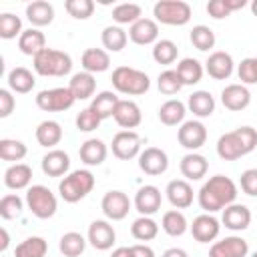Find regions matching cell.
I'll return each instance as SVG.
<instances>
[{"instance_id": "obj_1", "label": "cell", "mask_w": 257, "mask_h": 257, "mask_svg": "<svg viewBox=\"0 0 257 257\" xmlns=\"http://www.w3.org/2000/svg\"><path fill=\"white\" fill-rule=\"evenodd\" d=\"M235 199H237V185L225 175L211 177L199 189V205L205 213L223 211L225 207L235 203Z\"/></svg>"}, {"instance_id": "obj_2", "label": "cell", "mask_w": 257, "mask_h": 257, "mask_svg": "<svg viewBox=\"0 0 257 257\" xmlns=\"http://www.w3.org/2000/svg\"><path fill=\"white\" fill-rule=\"evenodd\" d=\"M257 147V131L253 126H239L231 133H225L217 141V155L223 161H237Z\"/></svg>"}, {"instance_id": "obj_3", "label": "cell", "mask_w": 257, "mask_h": 257, "mask_svg": "<svg viewBox=\"0 0 257 257\" xmlns=\"http://www.w3.org/2000/svg\"><path fill=\"white\" fill-rule=\"evenodd\" d=\"M110 82H112L116 92H122V94H128V96L145 94L151 86V80H149L147 72H143L139 68H133V66H116L112 70Z\"/></svg>"}, {"instance_id": "obj_4", "label": "cell", "mask_w": 257, "mask_h": 257, "mask_svg": "<svg viewBox=\"0 0 257 257\" xmlns=\"http://www.w3.org/2000/svg\"><path fill=\"white\" fill-rule=\"evenodd\" d=\"M34 72L40 76H66L72 70V58L56 48H44L32 58Z\"/></svg>"}, {"instance_id": "obj_5", "label": "cell", "mask_w": 257, "mask_h": 257, "mask_svg": "<svg viewBox=\"0 0 257 257\" xmlns=\"http://www.w3.org/2000/svg\"><path fill=\"white\" fill-rule=\"evenodd\" d=\"M94 175L88 169H78L64 175V179L58 183V193L66 203H78L94 189Z\"/></svg>"}, {"instance_id": "obj_6", "label": "cell", "mask_w": 257, "mask_h": 257, "mask_svg": "<svg viewBox=\"0 0 257 257\" xmlns=\"http://www.w3.org/2000/svg\"><path fill=\"white\" fill-rule=\"evenodd\" d=\"M26 207L28 211L38 217V219H50L56 209H58V201L54 197V193L44 187V185H32L26 191Z\"/></svg>"}, {"instance_id": "obj_7", "label": "cell", "mask_w": 257, "mask_h": 257, "mask_svg": "<svg viewBox=\"0 0 257 257\" xmlns=\"http://www.w3.org/2000/svg\"><path fill=\"white\" fill-rule=\"evenodd\" d=\"M191 6L183 0H159L153 6V16L157 22L167 26H183L191 20Z\"/></svg>"}, {"instance_id": "obj_8", "label": "cell", "mask_w": 257, "mask_h": 257, "mask_svg": "<svg viewBox=\"0 0 257 257\" xmlns=\"http://www.w3.org/2000/svg\"><path fill=\"white\" fill-rule=\"evenodd\" d=\"M76 102L74 94L68 86H56V88H44L36 94V106L44 112H64Z\"/></svg>"}, {"instance_id": "obj_9", "label": "cell", "mask_w": 257, "mask_h": 257, "mask_svg": "<svg viewBox=\"0 0 257 257\" xmlns=\"http://www.w3.org/2000/svg\"><path fill=\"white\" fill-rule=\"evenodd\" d=\"M141 145H143V141L135 131H118L112 137L110 149H112V155L116 159L131 161V159L141 155Z\"/></svg>"}, {"instance_id": "obj_10", "label": "cell", "mask_w": 257, "mask_h": 257, "mask_svg": "<svg viewBox=\"0 0 257 257\" xmlns=\"http://www.w3.org/2000/svg\"><path fill=\"white\" fill-rule=\"evenodd\" d=\"M177 139H179L181 147L195 153L197 149H201L207 143V128L201 120H185L177 133Z\"/></svg>"}, {"instance_id": "obj_11", "label": "cell", "mask_w": 257, "mask_h": 257, "mask_svg": "<svg viewBox=\"0 0 257 257\" xmlns=\"http://www.w3.org/2000/svg\"><path fill=\"white\" fill-rule=\"evenodd\" d=\"M100 209L110 221H120L131 211V199L122 191H108L100 201Z\"/></svg>"}, {"instance_id": "obj_12", "label": "cell", "mask_w": 257, "mask_h": 257, "mask_svg": "<svg viewBox=\"0 0 257 257\" xmlns=\"http://www.w3.org/2000/svg\"><path fill=\"white\" fill-rule=\"evenodd\" d=\"M139 167L143 173L151 175V177H157V175H163L169 167V157L163 149L159 147H147L145 151H141L139 155Z\"/></svg>"}, {"instance_id": "obj_13", "label": "cell", "mask_w": 257, "mask_h": 257, "mask_svg": "<svg viewBox=\"0 0 257 257\" xmlns=\"http://www.w3.org/2000/svg\"><path fill=\"white\" fill-rule=\"evenodd\" d=\"M86 237H88V243H90L94 249H98V251L110 249V247L114 245V241H116L114 227H112L108 221H104V219L92 221L90 227H88V235H86Z\"/></svg>"}, {"instance_id": "obj_14", "label": "cell", "mask_w": 257, "mask_h": 257, "mask_svg": "<svg viewBox=\"0 0 257 257\" xmlns=\"http://www.w3.org/2000/svg\"><path fill=\"white\" fill-rule=\"evenodd\" d=\"M233 68H235V62L231 58L229 52L225 50H215L209 54L207 62H205V70L211 78L215 80H227L231 74H233Z\"/></svg>"}, {"instance_id": "obj_15", "label": "cell", "mask_w": 257, "mask_h": 257, "mask_svg": "<svg viewBox=\"0 0 257 257\" xmlns=\"http://www.w3.org/2000/svg\"><path fill=\"white\" fill-rule=\"evenodd\" d=\"M247 253H249L247 241L237 235L215 241L209 249V257H247Z\"/></svg>"}, {"instance_id": "obj_16", "label": "cell", "mask_w": 257, "mask_h": 257, "mask_svg": "<svg viewBox=\"0 0 257 257\" xmlns=\"http://www.w3.org/2000/svg\"><path fill=\"white\" fill-rule=\"evenodd\" d=\"M219 231H221V225H219V221L211 213H203V215H199V217L193 219L191 235L199 243H211V241H215L217 235H219Z\"/></svg>"}, {"instance_id": "obj_17", "label": "cell", "mask_w": 257, "mask_h": 257, "mask_svg": "<svg viewBox=\"0 0 257 257\" xmlns=\"http://www.w3.org/2000/svg\"><path fill=\"white\" fill-rule=\"evenodd\" d=\"M161 203H163V197L155 185H145L135 195V209L145 217L155 215L161 209Z\"/></svg>"}, {"instance_id": "obj_18", "label": "cell", "mask_w": 257, "mask_h": 257, "mask_svg": "<svg viewBox=\"0 0 257 257\" xmlns=\"http://www.w3.org/2000/svg\"><path fill=\"white\" fill-rule=\"evenodd\" d=\"M221 102L227 110H233V112H239L243 108L249 106L251 102V92L247 90L245 84H227L223 90H221Z\"/></svg>"}, {"instance_id": "obj_19", "label": "cell", "mask_w": 257, "mask_h": 257, "mask_svg": "<svg viewBox=\"0 0 257 257\" xmlns=\"http://www.w3.org/2000/svg\"><path fill=\"white\" fill-rule=\"evenodd\" d=\"M112 118L116 120L118 126H122L124 131H133L141 124L143 120V112L139 108V104L135 100H118Z\"/></svg>"}, {"instance_id": "obj_20", "label": "cell", "mask_w": 257, "mask_h": 257, "mask_svg": "<svg viewBox=\"0 0 257 257\" xmlns=\"http://www.w3.org/2000/svg\"><path fill=\"white\" fill-rule=\"evenodd\" d=\"M128 38L139 46L155 44L159 38V24L151 18H141L128 28Z\"/></svg>"}, {"instance_id": "obj_21", "label": "cell", "mask_w": 257, "mask_h": 257, "mask_svg": "<svg viewBox=\"0 0 257 257\" xmlns=\"http://www.w3.org/2000/svg\"><path fill=\"white\" fill-rule=\"evenodd\" d=\"M221 221L231 231H245L251 223V211H249V207H245L241 203H231L229 207L223 209Z\"/></svg>"}, {"instance_id": "obj_22", "label": "cell", "mask_w": 257, "mask_h": 257, "mask_svg": "<svg viewBox=\"0 0 257 257\" xmlns=\"http://www.w3.org/2000/svg\"><path fill=\"white\" fill-rule=\"evenodd\" d=\"M167 199L175 209H187L193 205V187L185 179H175L167 185Z\"/></svg>"}, {"instance_id": "obj_23", "label": "cell", "mask_w": 257, "mask_h": 257, "mask_svg": "<svg viewBox=\"0 0 257 257\" xmlns=\"http://www.w3.org/2000/svg\"><path fill=\"white\" fill-rule=\"evenodd\" d=\"M179 169H181V175L185 177V181H199L207 175L209 171V163L203 155L199 153H187L181 163H179Z\"/></svg>"}, {"instance_id": "obj_24", "label": "cell", "mask_w": 257, "mask_h": 257, "mask_svg": "<svg viewBox=\"0 0 257 257\" xmlns=\"http://www.w3.org/2000/svg\"><path fill=\"white\" fill-rule=\"evenodd\" d=\"M68 169L70 157L60 149H52L42 157V173L48 177H62L68 173Z\"/></svg>"}, {"instance_id": "obj_25", "label": "cell", "mask_w": 257, "mask_h": 257, "mask_svg": "<svg viewBox=\"0 0 257 257\" xmlns=\"http://www.w3.org/2000/svg\"><path fill=\"white\" fill-rule=\"evenodd\" d=\"M32 181V169L26 163H14L4 171V185L12 191L26 189Z\"/></svg>"}, {"instance_id": "obj_26", "label": "cell", "mask_w": 257, "mask_h": 257, "mask_svg": "<svg viewBox=\"0 0 257 257\" xmlns=\"http://www.w3.org/2000/svg\"><path fill=\"white\" fill-rule=\"evenodd\" d=\"M18 48H20L22 54L34 58L38 52H42L46 48V36H44V32H40L38 28L24 30L20 34V38H18Z\"/></svg>"}, {"instance_id": "obj_27", "label": "cell", "mask_w": 257, "mask_h": 257, "mask_svg": "<svg viewBox=\"0 0 257 257\" xmlns=\"http://www.w3.org/2000/svg\"><path fill=\"white\" fill-rule=\"evenodd\" d=\"M80 62H82V68L90 74L104 72L110 68V56L102 48H86L80 56Z\"/></svg>"}, {"instance_id": "obj_28", "label": "cell", "mask_w": 257, "mask_h": 257, "mask_svg": "<svg viewBox=\"0 0 257 257\" xmlns=\"http://www.w3.org/2000/svg\"><path fill=\"white\" fill-rule=\"evenodd\" d=\"M68 88H70V92L74 94L76 100H86V98H90V96L94 94V90H96L94 74H90V72H86V70L72 74V78H70V82H68Z\"/></svg>"}, {"instance_id": "obj_29", "label": "cell", "mask_w": 257, "mask_h": 257, "mask_svg": "<svg viewBox=\"0 0 257 257\" xmlns=\"http://www.w3.org/2000/svg\"><path fill=\"white\" fill-rule=\"evenodd\" d=\"M187 108L199 116V118H207L215 112V98L209 90H195L193 94H189L187 100Z\"/></svg>"}, {"instance_id": "obj_30", "label": "cell", "mask_w": 257, "mask_h": 257, "mask_svg": "<svg viewBox=\"0 0 257 257\" xmlns=\"http://www.w3.org/2000/svg\"><path fill=\"white\" fill-rule=\"evenodd\" d=\"M78 155H80V161L84 165L96 167V165H100L106 159V145L100 139H88V141H84L80 145Z\"/></svg>"}, {"instance_id": "obj_31", "label": "cell", "mask_w": 257, "mask_h": 257, "mask_svg": "<svg viewBox=\"0 0 257 257\" xmlns=\"http://www.w3.org/2000/svg\"><path fill=\"white\" fill-rule=\"evenodd\" d=\"M26 18L32 26H46L54 20V8L46 0H34L26 6Z\"/></svg>"}, {"instance_id": "obj_32", "label": "cell", "mask_w": 257, "mask_h": 257, "mask_svg": "<svg viewBox=\"0 0 257 257\" xmlns=\"http://www.w3.org/2000/svg\"><path fill=\"white\" fill-rule=\"evenodd\" d=\"M185 114H187V106H185L181 100H177V98H169V100L163 102L161 108H159V118H161V122L167 124V126L183 124Z\"/></svg>"}, {"instance_id": "obj_33", "label": "cell", "mask_w": 257, "mask_h": 257, "mask_svg": "<svg viewBox=\"0 0 257 257\" xmlns=\"http://www.w3.org/2000/svg\"><path fill=\"white\" fill-rule=\"evenodd\" d=\"M34 84H36L34 74L24 66H16V68H12L8 72V86H10L12 92L26 94V92H30L34 88Z\"/></svg>"}, {"instance_id": "obj_34", "label": "cell", "mask_w": 257, "mask_h": 257, "mask_svg": "<svg viewBox=\"0 0 257 257\" xmlns=\"http://www.w3.org/2000/svg\"><path fill=\"white\" fill-rule=\"evenodd\" d=\"M36 141L40 147L52 149L62 141V126L56 120H42L36 126Z\"/></svg>"}, {"instance_id": "obj_35", "label": "cell", "mask_w": 257, "mask_h": 257, "mask_svg": "<svg viewBox=\"0 0 257 257\" xmlns=\"http://www.w3.org/2000/svg\"><path fill=\"white\" fill-rule=\"evenodd\" d=\"M118 100H120V98H118L112 90H102V92H98V94L92 98L90 108L100 116V120H104V118H108V116L114 114V108H116Z\"/></svg>"}, {"instance_id": "obj_36", "label": "cell", "mask_w": 257, "mask_h": 257, "mask_svg": "<svg viewBox=\"0 0 257 257\" xmlns=\"http://www.w3.org/2000/svg\"><path fill=\"white\" fill-rule=\"evenodd\" d=\"M177 74H179L183 86L185 84H197L203 78V64L197 58H183L177 64Z\"/></svg>"}, {"instance_id": "obj_37", "label": "cell", "mask_w": 257, "mask_h": 257, "mask_svg": "<svg viewBox=\"0 0 257 257\" xmlns=\"http://www.w3.org/2000/svg\"><path fill=\"white\" fill-rule=\"evenodd\" d=\"M131 235L137 239V241H153L157 235H159V223L151 217H145L141 215L139 219L133 221L131 225Z\"/></svg>"}, {"instance_id": "obj_38", "label": "cell", "mask_w": 257, "mask_h": 257, "mask_svg": "<svg viewBox=\"0 0 257 257\" xmlns=\"http://www.w3.org/2000/svg\"><path fill=\"white\" fill-rule=\"evenodd\" d=\"M84 247H86V239L76 231L64 233L58 243V249L64 257H80L84 253Z\"/></svg>"}, {"instance_id": "obj_39", "label": "cell", "mask_w": 257, "mask_h": 257, "mask_svg": "<svg viewBox=\"0 0 257 257\" xmlns=\"http://www.w3.org/2000/svg\"><path fill=\"white\" fill-rule=\"evenodd\" d=\"M100 40L108 52H120L128 42V34L120 26H106L100 34Z\"/></svg>"}, {"instance_id": "obj_40", "label": "cell", "mask_w": 257, "mask_h": 257, "mask_svg": "<svg viewBox=\"0 0 257 257\" xmlns=\"http://www.w3.org/2000/svg\"><path fill=\"white\" fill-rule=\"evenodd\" d=\"M161 227H163V231H165L167 235H171V237H181V235L189 229L187 219H185V215H183L179 209H171V211H167V213L163 215Z\"/></svg>"}, {"instance_id": "obj_41", "label": "cell", "mask_w": 257, "mask_h": 257, "mask_svg": "<svg viewBox=\"0 0 257 257\" xmlns=\"http://www.w3.org/2000/svg\"><path fill=\"white\" fill-rule=\"evenodd\" d=\"M48 251V243L42 237H28L14 249V257H44Z\"/></svg>"}, {"instance_id": "obj_42", "label": "cell", "mask_w": 257, "mask_h": 257, "mask_svg": "<svg viewBox=\"0 0 257 257\" xmlns=\"http://www.w3.org/2000/svg\"><path fill=\"white\" fill-rule=\"evenodd\" d=\"M141 14H143V8L135 2H122V4L112 8V20L116 24H131L133 26L137 20L143 18Z\"/></svg>"}, {"instance_id": "obj_43", "label": "cell", "mask_w": 257, "mask_h": 257, "mask_svg": "<svg viewBox=\"0 0 257 257\" xmlns=\"http://www.w3.org/2000/svg\"><path fill=\"white\" fill-rule=\"evenodd\" d=\"M28 149L22 141H16V139H2L0 141V159L2 161H8V163H18L26 157Z\"/></svg>"}, {"instance_id": "obj_44", "label": "cell", "mask_w": 257, "mask_h": 257, "mask_svg": "<svg viewBox=\"0 0 257 257\" xmlns=\"http://www.w3.org/2000/svg\"><path fill=\"white\" fill-rule=\"evenodd\" d=\"M177 56H179V48H177V44L173 40L163 38V40L155 42V46H153L155 62H159V64H173L177 60Z\"/></svg>"}, {"instance_id": "obj_45", "label": "cell", "mask_w": 257, "mask_h": 257, "mask_svg": "<svg viewBox=\"0 0 257 257\" xmlns=\"http://www.w3.org/2000/svg\"><path fill=\"white\" fill-rule=\"evenodd\" d=\"M191 44L197 50L207 52V50H211L215 46V32L209 26H205V24H197L191 30Z\"/></svg>"}, {"instance_id": "obj_46", "label": "cell", "mask_w": 257, "mask_h": 257, "mask_svg": "<svg viewBox=\"0 0 257 257\" xmlns=\"http://www.w3.org/2000/svg\"><path fill=\"white\" fill-rule=\"evenodd\" d=\"M22 32H24L22 30V20L16 14H12V12L0 14V38H4V40H12L16 36L20 38Z\"/></svg>"}, {"instance_id": "obj_47", "label": "cell", "mask_w": 257, "mask_h": 257, "mask_svg": "<svg viewBox=\"0 0 257 257\" xmlns=\"http://www.w3.org/2000/svg\"><path fill=\"white\" fill-rule=\"evenodd\" d=\"M22 209H24V203H22V199H20L18 195H14V193H8V195H4V197L0 199V217H2L4 221L16 219V217L22 213Z\"/></svg>"}, {"instance_id": "obj_48", "label": "cell", "mask_w": 257, "mask_h": 257, "mask_svg": "<svg viewBox=\"0 0 257 257\" xmlns=\"http://www.w3.org/2000/svg\"><path fill=\"white\" fill-rule=\"evenodd\" d=\"M157 86H159V92H163L167 96H173L183 88V82H181L177 70H165V72L159 74Z\"/></svg>"}, {"instance_id": "obj_49", "label": "cell", "mask_w": 257, "mask_h": 257, "mask_svg": "<svg viewBox=\"0 0 257 257\" xmlns=\"http://www.w3.org/2000/svg\"><path fill=\"white\" fill-rule=\"evenodd\" d=\"M64 8L66 12L76 18V20H86L92 16L94 12V2L92 0H66L64 2Z\"/></svg>"}, {"instance_id": "obj_50", "label": "cell", "mask_w": 257, "mask_h": 257, "mask_svg": "<svg viewBox=\"0 0 257 257\" xmlns=\"http://www.w3.org/2000/svg\"><path fill=\"white\" fill-rule=\"evenodd\" d=\"M100 124V116L88 106V108H82L78 114H76V128L80 133H92L96 131Z\"/></svg>"}, {"instance_id": "obj_51", "label": "cell", "mask_w": 257, "mask_h": 257, "mask_svg": "<svg viewBox=\"0 0 257 257\" xmlns=\"http://www.w3.org/2000/svg\"><path fill=\"white\" fill-rule=\"evenodd\" d=\"M241 84H257V56L243 58L237 68Z\"/></svg>"}, {"instance_id": "obj_52", "label": "cell", "mask_w": 257, "mask_h": 257, "mask_svg": "<svg viewBox=\"0 0 257 257\" xmlns=\"http://www.w3.org/2000/svg\"><path fill=\"white\" fill-rule=\"evenodd\" d=\"M239 185H241V191L249 197H257V169H247L241 173V179H239Z\"/></svg>"}, {"instance_id": "obj_53", "label": "cell", "mask_w": 257, "mask_h": 257, "mask_svg": "<svg viewBox=\"0 0 257 257\" xmlns=\"http://www.w3.org/2000/svg\"><path fill=\"white\" fill-rule=\"evenodd\" d=\"M207 12L211 18L215 20H221V18H227L231 14L229 6H227V0H211L207 2Z\"/></svg>"}, {"instance_id": "obj_54", "label": "cell", "mask_w": 257, "mask_h": 257, "mask_svg": "<svg viewBox=\"0 0 257 257\" xmlns=\"http://www.w3.org/2000/svg\"><path fill=\"white\" fill-rule=\"evenodd\" d=\"M14 106H16V100H14L12 92L8 88H0V118L10 116Z\"/></svg>"}, {"instance_id": "obj_55", "label": "cell", "mask_w": 257, "mask_h": 257, "mask_svg": "<svg viewBox=\"0 0 257 257\" xmlns=\"http://www.w3.org/2000/svg\"><path fill=\"white\" fill-rule=\"evenodd\" d=\"M133 253H135V257H155V251L145 243L133 245Z\"/></svg>"}, {"instance_id": "obj_56", "label": "cell", "mask_w": 257, "mask_h": 257, "mask_svg": "<svg viewBox=\"0 0 257 257\" xmlns=\"http://www.w3.org/2000/svg\"><path fill=\"white\" fill-rule=\"evenodd\" d=\"M161 257H189V255H187V251L181 249V247H171V249H167Z\"/></svg>"}, {"instance_id": "obj_57", "label": "cell", "mask_w": 257, "mask_h": 257, "mask_svg": "<svg viewBox=\"0 0 257 257\" xmlns=\"http://www.w3.org/2000/svg\"><path fill=\"white\" fill-rule=\"evenodd\" d=\"M110 257H135V253H133V247H116Z\"/></svg>"}, {"instance_id": "obj_58", "label": "cell", "mask_w": 257, "mask_h": 257, "mask_svg": "<svg viewBox=\"0 0 257 257\" xmlns=\"http://www.w3.org/2000/svg\"><path fill=\"white\" fill-rule=\"evenodd\" d=\"M227 6H229L231 12H235V10L243 8V6H247V0H227Z\"/></svg>"}, {"instance_id": "obj_59", "label": "cell", "mask_w": 257, "mask_h": 257, "mask_svg": "<svg viewBox=\"0 0 257 257\" xmlns=\"http://www.w3.org/2000/svg\"><path fill=\"white\" fill-rule=\"evenodd\" d=\"M0 235H2V241H0V251H6L8 249V243H10V237H8V231L2 227L0 229Z\"/></svg>"}, {"instance_id": "obj_60", "label": "cell", "mask_w": 257, "mask_h": 257, "mask_svg": "<svg viewBox=\"0 0 257 257\" xmlns=\"http://www.w3.org/2000/svg\"><path fill=\"white\" fill-rule=\"evenodd\" d=\"M251 12H253V16H257V0L251 2Z\"/></svg>"}, {"instance_id": "obj_61", "label": "cell", "mask_w": 257, "mask_h": 257, "mask_svg": "<svg viewBox=\"0 0 257 257\" xmlns=\"http://www.w3.org/2000/svg\"><path fill=\"white\" fill-rule=\"evenodd\" d=\"M251 257H257V251H255V253H253V255H251Z\"/></svg>"}]
</instances>
